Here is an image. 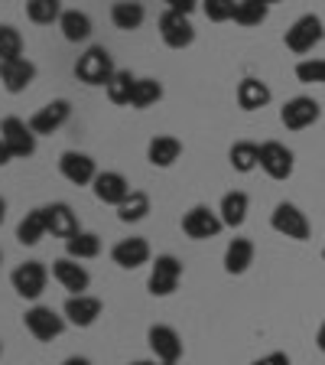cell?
<instances>
[{
	"label": "cell",
	"mask_w": 325,
	"mask_h": 365,
	"mask_svg": "<svg viewBox=\"0 0 325 365\" xmlns=\"http://www.w3.org/2000/svg\"><path fill=\"white\" fill-rule=\"evenodd\" d=\"M91 190H95V199L105 205H121L124 199L130 196V182L124 173H117V170H105V173L95 176V182H91Z\"/></svg>",
	"instance_id": "cell-14"
},
{
	"label": "cell",
	"mask_w": 325,
	"mask_h": 365,
	"mask_svg": "<svg viewBox=\"0 0 325 365\" xmlns=\"http://www.w3.org/2000/svg\"><path fill=\"white\" fill-rule=\"evenodd\" d=\"M146 342H150V352L159 359V362H179L182 359V339L173 327H163V323L150 327Z\"/></svg>",
	"instance_id": "cell-16"
},
{
	"label": "cell",
	"mask_w": 325,
	"mask_h": 365,
	"mask_svg": "<svg viewBox=\"0 0 325 365\" xmlns=\"http://www.w3.org/2000/svg\"><path fill=\"white\" fill-rule=\"evenodd\" d=\"M250 365H293L289 362V356L287 352H270V356H260V359H254Z\"/></svg>",
	"instance_id": "cell-39"
},
{
	"label": "cell",
	"mask_w": 325,
	"mask_h": 365,
	"mask_svg": "<svg viewBox=\"0 0 325 365\" xmlns=\"http://www.w3.org/2000/svg\"><path fill=\"white\" fill-rule=\"evenodd\" d=\"M130 365H156V362H150V359H137V362H130Z\"/></svg>",
	"instance_id": "cell-44"
},
{
	"label": "cell",
	"mask_w": 325,
	"mask_h": 365,
	"mask_svg": "<svg viewBox=\"0 0 325 365\" xmlns=\"http://www.w3.org/2000/svg\"><path fill=\"white\" fill-rule=\"evenodd\" d=\"M49 235L46 232V215H43V209H33V212H26L23 215V222L16 225V242L20 245H39L43 238Z\"/></svg>",
	"instance_id": "cell-28"
},
{
	"label": "cell",
	"mask_w": 325,
	"mask_h": 365,
	"mask_svg": "<svg viewBox=\"0 0 325 365\" xmlns=\"http://www.w3.org/2000/svg\"><path fill=\"white\" fill-rule=\"evenodd\" d=\"M23 323H26L33 339H39V342H53L65 333V317H59L53 307H30Z\"/></svg>",
	"instance_id": "cell-3"
},
{
	"label": "cell",
	"mask_w": 325,
	"mask_h": 365,
	"mask_svg": "<svg viewBox=\"0 0 325 365\" xmlns=\"http://www.w3.org/2000/svg\"><path fill=\"white\" fill-rule=\"evenodd\" d=\"M163 4H166V10H176V14H186V16L198 7V0H163Z\"/></svg>",
	"instance_id": "cell-38"
},
{
	"label": "cell",
	"mask_w": 325,
	"mask_h": 365,
	"mask_svg": "<svg viewBox=\"0 0 325 365\" xmlns=\"http://www.w3.org/2000/svg\"><path fill=\"white\" fill-rule=\"evenodd\" d=\"M247 209H250V199L247 192L235 190V192H225L221 196V205H218V215L228 228H241L244 219H247Z\"/></svg>",
	"instance_id": "cell-22"
},
{
	"label": "cell",
	"mask_w": 325,
	"mask_h": 365,
	"mask_svg": "<svg viewBox=\"0 0 325 365\" xmlns=\"http://www.w3.org/2000/svg\"><path fill=\"white\" fill-rule=\"evenodd\" d=\"M270 88H267V82H260V78H244L241 85H238V105L244 108V111H257V108H267L270 105Z\"/></svg>",
	"instance_id": "cell-25"
},
{
	"label": "cell",
	"mask_w": 325,
	"mask_h": 365,
	"mask_svg": "<svg viewBox=\"0 0 325 365\" xmlns=\"http://www.w3.org/2000/svg\"><path fill=\"white\" fill-rule=\"evenodd\" d=\"M293 167H296V157L287 144H280V140L260 144V170H264L270 180H289Z\"/></svg>",
	"instance_id": "cell-9"
},
{
	"label": "cell",
	"mask_w": 325,
	"mask_h": 365,
	"mask_svg": "<svg viewBox=\"0 0 325 365\" xmlns=\"http://www.w3.org/2000/svg\"><path fill=\"white\" fill-rule=\"evenodd\" d=\"M114 72H117V68H114V59L105 46L85 49L75 62V76H78V82H85V85H107L114 78Z\"/></svg>",
	"instance_id": "cell-1"
},
{
	"label": "cell",
	"mask_w": 325,
	"mask_h": 365,
	"mask_svg": "<svg viewBox=\"0 0 325 365\" xmlns=\"http://www.w3.org/2000/svg\"><path fill=\"white\" fill-rule=\"evenodd\" d=\"M62 365H91V359H85V356H68Z\"/></svg>",
	"instance_id": "cell-41"
},
{
	"label": "cell",
	"mask_w": 325,
	"mask_h": 365,
	"mask_svg": "<svg viewBox=\"0 0 325 365\" xmlns=\"http://www.w3.org/2000/svg\"><path fill=\"white\" fill-rule=\"evenodd\" d=\"M59 173L65 176L72 186H88V182H95V176H98V163H95L88 153L65 150L59 157Z\"/></svg>",
	"instance_id": "cell-13"
},
{
	"label": "cell",
	"mask_w": 325,
	"mask_h": 365,
	"mask_svg": "<svg viewBox=\"0 0 325 365\" xmlns=\"http://www.w3.org/2000/svg\"><path fill=\"white\" fill-rule=\"evenodd\" d=\"M134 85H137V78L130 76V72H124V68H117L114 78L105 85L107 98H111L114 105H130V98H134Z\"/></svg>",
	"instance_id": "cell-31"
},
{
	"label": "cell",
	"mask_w": 325,
	"mask_h": 365,
	"mask_svg": "<svg viewBox=\"0 0 325 365\" xmlns=\"http://www.w3.org/2000/svg\"><path fill=\"white\" fill-rule=\"evenodd\" d=\"M159 36L169 49H186V46L196 43V26L186 14H176V10H166L159 16Z\"/></svg>",
	"instance_id": "cell-11"
},
{
	"label": "cell",
	"mask_w": 325,
	"mask_h": 365,
	"mask_svg": "<svg viewBox=\"0 0 325 365\" xmlns=\"http://www.w3.org/2000/svg\"><path fill=\"white\" fill-rule=\"evenodd\" d=\"M33 78H36V66H33L30 59H14V62H4V66H0V82H4V88H7L10 95L26 91L33 85Z\"/></svg>",
	"instance_id": "cell-20"
},
{
	"label": "cell",
	"mask_w": 325,
	"mask_h": 365,
	"mask_svg": "<svg viewBox=\"0 0 325 365\" xmlns=\"http://www.w3.org/2000/svg\"><path fill=\"white\" fill-rule=\"evenodd\" d=\"M72 118V105H68L65 98H55L49 101V105H43L36 114L30 118V128L36 137H49L55 134L59 128H65V121Z\"/></svg>",
	"instance_id": "cell-12"
},
{
	"label": "cell",
	"mask_w": 325,
	"mask_h": 365,
	"mask_svg": "<svg viewBox=\"0 0 325 365\" xmlns=\"http://www.w3.org/2000/svg\"><path fill=\"white\" fill-rule=\"evenodd\" d=\"M146 215H150V196H146V192H140V190H134L121 205H117V219H121L124 225L144 222Z\"/></svg>",
	"instance_id": "cell-30"
},
{
	"label": "cell",
	"mask_w": 325,
	"mask_h": 365,
	"mask_svg": "<svg viewBox=\"0 0 325 365\" xmlns=\"http://www.w3.org/2000/svg\"><path fill=\"white\" fill-rule=\"evenodd\" d=\"M43 215H46V232L53 238H72L78 228V215L72 212V205L68 202H53V205H43Z\"/></svg>",
	"instance_id": "cell-17"
},
{
	"label": "cell",
	"mask_w": 325,
	"mask_h": 365,
	"mask_svg": "<svg viewBox=\"0 0 325 365\" xmlns=\"http://www.w3.org/2000/svg\"><path fill=\"white\" fill-rule=\"evenodd\" d=\"M257 4H264V7H273V4H280V0H257Z\"/></svg>",
	"instance_id": "cell-45"
},
{
	"label": "cell",
	"mask_w": 325,
	"mask_h": 365,
	"mask_svg": "<svg viewBox=\"0 0 325 365\" xmlns=\"http://www.w3.org/2000/svg\"><path fill=\"white\" fill-rule=\"evenodd\" d=\"M62 317H65V323H72V327L88 329L91 323L101 317V300L98 297H88V294H72L65 300V307H62Z\"/></svg>",
	"instance_id": "cell-15"
},
{
	"label": "cell",
	"mask_w": 325,
	"mask_h": 365,
	"mask_svg": "<svg viewBox=\"0 0 325 365\" xmlns=\"http://www.w3.org/2000/svg\"><path fill=\"white\" fill-rule=\"evenodd\" d=\"M296 78L306 85H325V59H303L296 62Z\"/></svg>",
	"instance_id": "cell-36"
},
{
	"label": "cell",
	"mask_w": 325,
	"mask_h": 365,
	"mask_svg": "<svg viewBox=\"0 0 325 365\" xmlns=\"http://www.w3.org/2000/svg\"><path fill=\"white\" fill-rule=\"evenodd\" d=\"M316 346H319V352H325V323L319 327V333H316Z\"/></svg>",
	"instance_id": "cell-42"
},
{
	"label": "cell",
	"mask_w": 325,
	"mask_h": 365,
	"mask_svg": "<svg viewBox=\"0 0 325 365\" xmlns=\"http://www.w3.org/2000/svg\"><path fill=\"white\" fill-rule=\"evenodd\" d=\"M146 20V10L144 4H137V0H117L111 7V23L117 26V30H140Z\"/></svg>",
	"instance_id": "cell-24"
},
{
	"label": "cell",
	"mask_w": 325,
	"mask_h": 365,
	"mask_svg": "<svg viewBox=\"0 0 325 365\" xmlns=\"http://www.w3.org/2000/svg\"><path fill=\"white\" fill-rule=\"evenodd\" d=\"M250 264H254V242L250 238H231L225 248V271L244 274Z\"/></svg>",
	"instance_id": "cell-23"
},
{
	"label": "cell",
	"mask_w": 325,
	"mask_h": 365,
	"mask_svg": "<svg viewBox=\"0 0 325 365\" xmlns=\"http://www.w3.org/2000/svg\"><path fill=\"white\" fill-rule=\"evenodd\" d=\"M228 160H231V167L238 173H250V170L260 167V144L254 140H238L231 150H228Z\"/></svg>",
	"instance_id": "cell-29"
},
{
	"label": "cell",
	"mask_w": 325,
	"mask_h": 365,
	"mask_svg": "<svg viewBox=\"0 0 325 365\" xmlns=\"http://www.w3.org/2000/svg\"><path fill=\"white\" fill-rule=\"evenodd\" d=\"M0 264H4V251H0Z\"/></svg>",
	"instance_id": "cell-47"
},
{
	"label": "cell",
	"mask_w": 325,
	"mask_h": 365,
	"mask_svg": "<svg viewBox=\"0 0 325 365\" xmlns=\"http://www.w3.org/2000/svg\"><path fill=\"white\" fill-rule=\"evenodd\" d=\"M322 261H325V245H322Z\"/></svg>",
	"instance_id": "cell-48"
},
{
	"label": "cell",
	"mask_w": 325,
	"mask_h": 365,
	"mask_svg": "<svg viewBox=\"0 0 325 365\" xmlns=\"http://www.w3.org/2000/svg\"><path fill=\"white\" fill-rule=\"evenodd\" d=\"M221 228H225L221 215L215 212V209H208V205H192L189 212L182 215V232H186L189 238H196V242L215 238Z\"/></svg>",
	"instance_id": "cell-10"
},
{
	"label": "cell",
	"mask_w": 325,
	"mask_h": 365,
	"mask_svg": "<svg viewBox=\"0 0 325 365\" xmlns=\"http://www.w3.org/2000/svg\"><path fill=\"white\" fill-rule=\"evenodd\" d=\"M111 261L124 271H134V267L150 261V245H146V238H121L111 248Z\"/></svg>",
	"instance_id": "cell-18"
},
{
	"label": "cell",
	"mask_w": 325,
	"mask_h": 365,
	"mask_svg": "<svg viewBox=\"0 0 325 365\" xmlns=\"http://www.w3.org/2000/svg\"><path fill=\"white\" fill-rule=\"evenodd\" d=\"M270 225L273 232H280L283 238H293V242H306L309 238V219L306 212H299V205L293 202H280L270 212Z\"/></svg>",
	"instance_id": "cell-5"
},
{
	"label": "cell",
	"mask_w": 325,
	"mask_h": 365,
	"mask_svg": "<svg viewBox=\"0 0 325 365\" xmlns=\"http://www.w3.org/2000/svg\"><path fill=\"white\" fill-rule=\"evenodd\" d=\"M23 59V36L16 26L0 23V62H14Z\"/></svg>",
	"instance_id": "cell-32"
},
{
	"label": "cell",
	"mask_w": 325,
	"mask_h": 365,
	"mask_svg": "<svg viewBox=\"0 0 325 365\" xmlns=\"http://www.w3.org/2000/svg\"><path fill=\"white\" fill-rule=\"evenodd\" d=\"M26 16H30L33 23H39V26H46V23H59L62 4L59 0H30V4H26Z\"/></svg>",
	"instance_id": "cell-34"
},
{
	"label": "cell",
	"mask_w": 325,
	"mask_h": 365,
	"mask_svg": "<svg viewBox=\"0 0 325 365\" xmlns=\"http://www.w3.org/2000/svg\"><path fill=\"white\" fill-rule=\"evenodd\" d=\"M159 365H179V362H159Z\"/></svg>",
	"instance_id": "cell-46"
},
{
	"label": "cell",
	"mask_w": 325,
	"mask_h": 365,
	"mask_svg": "<svg viewBox=\"0 0 325 365\" xmlns=\"http://www.w3.org/2000/svg\"><path fill=\"white\" fill-rule=\"evenodd\" d=\"M4 219H7V199H0V225H4Z\"/></svg>",
	"instance_id": "cell-43"
},
{
	"label": "cell",
	"mask_w": 325,
	"mask_h": 365,
	"mask_svg": "<svg viewBox=\"0 0 325 365\" xmlns=\"http://www.w3.org/2000/svg\"><path fill=\"white\" fill-rule=\"evenodd\" d=\"M179 153H182V144L176 140V137H169V134H156L150 140V147H146V160H150L153 167H159V170L173 167L176 160H179Z\"/></svg>",
	"instance_id": "cell-21"
},
{
	"label": "cell",
	"mask_w": 325,
	"mask_h": 365,
	"mask_svg": "<svg viewBox=\"0 0 325 365\" xmlns=\"http://www.w3.org/2000/svg\"><path fill=\"white\" fill-rule=\"evenodd\" d=\"M267 10L264 4H257V0H238L235 7V23H241V26H260V23L267 20Z\"/></svg>",
	"instance_id": "cell-35"
},
{
	"label": "cell",
	"mask_w": 325,
	"mask_h": 365,
	"mask_svg": "<svg viewBox=\"0 0 325 365\" xmlns=\"http://www.w3.org/2000/svg\"><path fill=\"white\" fill-rule=\"evenodd\" d=\"M10 160H14V153L7 150V144H4V140H0V167H7Z\"/></svg>",
	"instance_id": "cell-40"
},
{
	"label": "cell",
	"mask_w": 325,
	"mask_h": 365,
	"mask_svg": "<svg viewBox=\"0 0 325 365\" xmlns=\"http://www.w3.org/2000/svg\"><path fill=\"white\" fill-rule=\"evenodd\" d=\"M53 277L72 294H85L91 284V274L85 271V264H78L75 258H59L53 261Z\"/></svg>",
	"instance_id": "cell-19"
},
{
	"label": "cell",
	"mask_w": 325,
	"mask_h": 365,
	"mask_svg": "<svg viewBox=\"0 0 325 365\" xmlns=\"http://www.w3.org/2000/svg\"><path fill=\"white\" fill-rule=\"evenodd\" d=\"M0 66H4V62H0Z\"/></svg>",
	"instance_id": "cell-49"
},
{
	"label": "cell",
	"mask_w": 325,
	"mask_h": 365,
	"mask_svg": "<svg viewBox=\"0 0 325 365\" xmlns=\"http://www.w3.org/2000/svg\"><path fill=\"white\" fill-rule=\"evenodd\" d=\"M46 281H49V271H46L43 261H23V264L10 274V284H14V290L23 300H39L46 290Z\"/></svg>",
	"instance_id": "cell-4"
},
{
	"label": "cell",
	"mask_w": 325,
	"mask_h": 365,
	"mask_svg": "<svg viewBox=\"0 0 325 365\" xmlns=\"http://www.w3.org/2000/svg\"><path fill=\"white\" fill-rule=\"evenodd\" d=\"M235 7H238V0H202V10L212 23L235 20Z\"/></svg>",
	"instance_id": "cell-37"
},
{
	"label": "cell",
	"mask_w": 325,
	"mask_h": 365,
	"mask_svg": "<svg viewBox=\"0 0 325 365\" xmlns=\"http://www.w3.org/2000/svg\"><path fill=\"white\" fill-rule=\"evenodd\" d=\"M179 277H182V264L179 258L173 255H159L150 267V277H146V290L153 297H169L176 287H179Z\"/></svg>",
	"instance_id": "cell-6"
},
{
	"label": "cell",
	"mask_w": 325,
	"mask_h": 365,
	"mask_svg": "<svg viewBox=\"0 0 325 365\" xmlns=\"http://www.w3.org/2000/svg\"><path fill=\"white\" fill-rule=\"evenodd\" d=\"M163 98V85L156 78H137L134 85V98H130V108H150Z\"/></svg>",
	"instance_id": "cell-33"
},
{
	"label": "cell",
	"mask_w": 325,
	"mask_h": 365,
	"mask_svg": "<svg viewBox=\"0 0 325 365\" xmlns=\"http://www.w3.org/2000/svg\"><path fill=\"white\" fill-rule=\"evenodd\" d=\"M59 30L68 43H85L91 36V16L82 14V10H62Z\"/></svg>",
	"instance_id": "cell-26"
},
{
	"label": "cell",
	"mask_w": 325,
	"mask_h": 365,
	"mask_svg": "<svg viewBox=\"0 0 325 365\" xmlns=\"http://www.w3.org/2000/svg\"><path fill=\"white\" fill-rule=\"evenodd\" d=\"M283 39H287L289 53L306 56V53H312V49H316V46L325 39V23L319 20L316 14H306V16H299V20L289 26Z\"/></svg>",
	"instance_id": "cell-2"
},
{
	"label": "cell",
	"mask_w": 325,
	"mask_h": 365,
	"mask_svg": "<svg viewBox=\"0 0 325 365\" xmlns=\"http://www.w3.org/2000/svg\"><path fill=\"white\" fill-rule=\"evenodd\" d=\"M101 255V238L95 232H75V235L65 242V258L75 261H91Z\"/></svg>",
	"instance_id": "cell-27"
},
{
	"label": "cell",
	"mask_w": 325,
	"mask_h": 365,
	"mask_svg": "<svg viewBox=\"0 0 325 365\" xmlns=\"http://www.w3.org/2000/svg\"><path fill=\"white\" fill-rule=\"evenodd\" d=\"M319 118H322V108H319V101L309 98V95H296V98H289L287 105L280 108V121L287 130H306V128H312Z\"/></svg>",
	"instance_id": "cell-7"
},
{
	"label": "cell",
	"mask_w": 325,
	"mask_h": 365,
	"mask_svg": "<svg viewBox=\"0 0 325 365\" xmlns=\"http://www.w3.org/2000/svg\"><path fill=\"white\" fill-rule=\"evenodd\" d=\"M0 140L7 144V150L14 157H33L36 153V134H33L30 121H20V118H4L0 121Z\"/></svg>",
	"instance_id": "cell-8"
}]
</instances>
